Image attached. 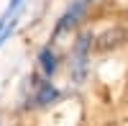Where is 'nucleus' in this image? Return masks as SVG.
Listing matches in <instances>:
<instances>
[{
    "label": "nucleus",
    "mask_w": 128,
    "mask_h": 126,
    "mask_svg": "<svg viewBox=\"0 0 128 126\" xmlns=\"http://www.w3.org/2000/svg\"><path fill=\"white\" fill-rule=\"evenodd\" d=\"M5 23H8V16L3 13V16H0V31H3V28H5Z\"/></svg>",
    "instance_id": "nucleus-7"
},
{
    "label": "nucleus",
    "mask_w": 128,
    "mask_h": 126,
    "mask_svg": "<svg viewBox=\"0 0 128 126\" xmlns=\"http://www.w3.org/2000/svg\"><path fill=\"white\" fill-rule=\"evenodd\" d=\"M87 0H72V3L67 5V10L59 16V21H56V26H54V31H51V39H59L62 34H69L72 28H77V23L84 18V13H87Z\"/></svg>",
    "instance_id": "nucleus-3"
},
{
    "label": "nucleus",
    "mask_w": 128,
    "mask_h": 126,
    "mask_svg": "<svg viewBox=\"0 0 128 126\" xmlns=\"http://www.w3.org/2000/svg\"><path fill=\"white\" fill-rule=\"evenodd\" d=\"M128 41V28L126 26H113V28H105L102 34L92 36V51H110V49H118Z\"/></svg>",
    "instance_id": "nucleus-4"
},
{
    "label": "nucleus",
    "mask_w": 128,
    "mask_h": 126,
    "mask_svg": "<svg viewBox=\"0 0 128 126\" xmlns=\"http://www.w3.org/2000/svg\"><path fill=\"white\" fill-rule=\"evenodd\" d=\"M92 3H98V0H87V5H92Z\"/></svg>",
    "instance_id": "nucleus-8"
},
{
    "label": "nucleus",
    "mask_w": 128,
    "mask_h": 126,
    "mask_svg": "<svg viewBox=\"0 0 128 126\" xmlns=\"http://www.w3.org/2000/svg\"><path fill=\"white\" fill-rule=\"evenodd\" d=\"M90 59H92V34L82 31L74 39L72 51H69V80L74 85H84V80L90 75Z\"/></svg>",
    "instance_id": "nucleus-2"
},
{
    "label": "nucleus",
    "mask_w": 128,
    "mask_h": 126,
    "mask_svg": "<svg viewBox=\"0 0 128 126\" xmlns=\"http://www.w3.org/2000/svg\"><path fill=\"white\" fill-rule=\"evenodd\" d=\"M36 59H38V70H41V75H44V77H49V80L54 77L56 72H59V67H62V57L54 51V46H51V44L41 46Z\"/></svg>",
    "instance_id": "nucleus-5"
},
{
    "label": "nucleus",
    "mask_w": 128,
    "mask_h": 126,
    "mask_svg": "<svg viewBox=\"0 0 128 126\" xmlns=\"http://www.w3.org/2000/svg\"><path fill=\"white\" fill-rule=\"evenodd\" d=\"M108 126H113V123H108Z\"/></svg>",
    "instance_id": "nucleus-9"
},
{
    "label": "nucleus",
    "mask_w": 128,
    "mask_h": 126,
    "mask_svg": "<svg viewBox=\"0 0 128 126\" xmlns=\"http://www.w3.org/2000/svg\"><path fill=\"white\" fill-rule=\"evenodd\" d=\"M62 100V90L44 75H28L20 85V103L23 111H41V108H51L54 103Z\"/></svg>",
    "instance_id": "nucleus-1"
},
{
    "label": "nucleus",
    "mask_w": 128,
    "mask_h": 126,
    "mask_svg": "<svg viewBox=\"0 0 128 126\" xmlns=\"http://www.w3.org/2000/svg\"><path fill=\"white\" fill-rule=\"evenodd\" d=\"M20 5H23V0H8V8L3 10V13L10 18V16H16V13H18V8H20Z\"/></svg>",
    "instance_id": "nucleus-6"
}]
</instances>
